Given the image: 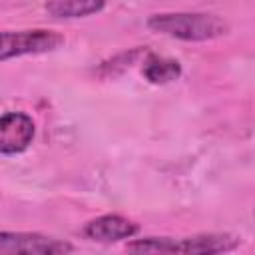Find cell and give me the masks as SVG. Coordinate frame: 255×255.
Listing matches in <instances>:
<instances>
[{
    "instance_id": "obj_2",
    "label": "cell",
    "mask_w": 255,
    "mask_h": 255,
    "mask_svg": "<svg viewBox=\"0 0 255 255\" xmlns=\"http://www.w3.org/2000/svg\"><path fill=\"white\" fill-rule=\"evenodd\" d=\"M237 239L229 235H195L183 239L147 237L128 245V251L135 253H221L237 247Z\"/></svg>"
},
{
    "instance_id": "obj_6",
    "label": "cell",
    "mask_w": 255,
    "mask_h": 255,
    "mask_svg": "<svg viewBox=\"0 0 255 255\" xmlns=\"http://www.w3.org/2000/svg\"><path fill=\"white\" fill-rule=\"evenodd\" d=\"M137 225L122 215H102L92 219L90 223H86L84 227V235L92 241H100V243H112V241H120V239H129L137 233Z\"/></svg>"
},
{
    "instance_id": "obj_5",
    "label": "cell",
    "mask_w": 255,
    "mask_h": 255,
    "mask_svg": "<svg viewBox=\"0 0 255 255\" xmlns=\"http://www.w3.org/2000/svg\"><path fill=\"white\" fill-rule=\"evenodd\" d=\"M36 126L30 116L22 112H8L0 116V153L14 155L32 143Z\"/></svg>"
},
{
    "instance_id": "obj_1",
    "label": "cell",
    "mask_w": 255,
    "mask_h": 255,
    "mask_svg": "<svg viewBox=\"0 0 255 255\" xmlns=\"http://www.w3.org/2000/svg\"><path fill=\"white\" fill-rule=\"evenodd\" d=\"M147 28L165 34L171 38L201 42L211 40L227 32V24L215 14H199V12H177V14H153L147 20Z\"/></svg>"
},
{
    "instance_id": "obj_4",
    "label": "cell",
    "mask_w": 255,
    "mask_h": 255,
    "mask_svg": "<svg viewBox=\"0 0 255 255\" xmlns=\"http://www.w3.org/2000/svg\"><path fill=\"white\" fill-rule=\"evenodd\" d=\"M74 247L66 241L46 237L40 233H14V231H0V255H60L70 253Z\"/></svg>"
},
{
    "instance_id": "obj_3",
    "label": "cell",
    "mask_w": 255,
    "mask_h": 255,
    "mask_svg": "<svg viewBox=\"0 0 255 255\" xmlns=\"http://www.w3.org/2000/svg\"><path fill=\"white\" fill-rule=\"evenodd\" d=\"M64 36L52 30H20V32H0V62L26 56L44 54L60 48Z\"/></svg>"
},
{
    "instance_id": "obj_8",
    "label": "cell",
    "mask_w": 255,
    "mask_h": 255,
    "mask_svg": "<svg viewBox=\"0 0 255 255\" xmlns=\"http://www.w3.org/2000/svg\"><path fill=\"white\" fill-rule=\"evenodd\" d=\"M143 76L151 84H169L181 76V66L177 60L149 56L143 64Z\"/></svg>"
},
{
    "instance_id": "obj_7",
    "label": "cell",
    "mask_w": 255,
    "mask_h": 255,
    "mask_svg": "<svg viewBox=\"0 0 255 255\" xmlns=\"http://www.w3.org/2000/svg\"><path fill=\"white\" fill-rule=\"evenodd\" d=\"M106 0H48L46 12L52 18H84L102 12Z\"/></svg>"
}]
</instances>
